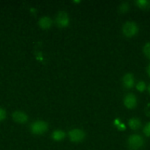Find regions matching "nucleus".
I'll return each mask as SVG.
<instances>
[{
  "instance_id": "14",
  "label": "nucleus",
  "mask_w": 150,
  "mask_h": 150,
  "mask_svg": "<svg viewBox=\"0 0 150 150\" xmlns=\"http://www.w3.org/2000/svg\"><path fill=\"white\" fill-rule=\"evenodd\" d=\"M136 89L139 91V92H144L146 89V84H145L144 81H141L136 85Z\"/></svg>"
},
{
  "instance_id": "15",
  "label": "nucleus",
  "mask_w": 150,
  "mask_h": 150,
  "mask_svg": "<svg viewBox=\"0 0 150 150\" xmlns=\"http://www.w3.org/2000/svg\"><path fill=\"white\" fill-rule=\"evenodd\" d=\"M144 53L147 58L150 59V42H147L144 46Z\"/></svg>"
},
{
  "instance_id": "12",
  "label": "nucleus",
  "mask_w": 150,
  "mask_h": 150,
  "mask_svg": "<svg viewBox=\"0 0 150 150\" xmlns=\"http://www.w3.org/2000/svg\"><path fill=\"white\" fill-rule=\"evenodd\" d=\"M136 3L138 7L143 9V10L150 9V1L149 0H137Z\"/></svg>"
},
{
  "instance_id": "10",
  "label": "nucleus",
  "mask_w": 150,
  "mask_h": 150,
  "mask_svg": "<svg viewBox=\"0 0 150 150\" xmlns=\"http://www.w3.org/2000/svg\"><path fill=\"white\" fill-rule=\"evenodd\" d=\"M128 125L129 127L132 129V130H138L139 128H140L141 126H142V122H141V120L138 118H131L128 121Z\"/></svg>"
},
{
  "instance_id": "7",
  "label": "nucleus",
  "mask_w": 150,
  "mask_h": 150,
  "mask_svg": "<svg viewBox=\"0 0 150 150\" xmlns=\"http://www.w3.org/2000/svg\"><path fill=\"white\" fill-rule=\"evenodd\" d=\"M13 119L16 122L23 124L28 121V116L23 111H16L13 113Z\"/></svg>"
},
{
  "instance_id": "9",
  "label": "nucleus",
  "mask_w": 150,
  "mask_h": 150,
  "mask_svg": "<svg viewBox=\"0 0 150 150\" xmlns=\"http://www.w3.org/2000/svg\"><path fill=\"white\" fill-rule=\"evenodd\" d=\"M40 27L42 28L43 29H48L52 26L53 21L51 18L48 16H43L38 21Z\"/></svg>"
},
{
  "instance_id": "4",
  "label": "nucleus",
  "mask_w": 150,
  "mask_h": 150,
  "mask_svg": "<svg viewBox=\"0 0 150 150\" xmlns=\"http://www.w3.org/2000/svg\"><path fill=\"white\" fill-rule=\"evenodd\" d=\"M85 133L80 129L75 128L69 132V138L72 142L79 143L82 142L85 138Z\"/></svg>"
},
{
  "instance_id": "16",
  "label": "nucleus",
  "mask_w": 150,
  "mask_h": 150,
  "mask_svg": "<svg viewBox=\"0 0 150 150\" xmlns=\"http://www.w3.org/2000/svg\"><path fill=\"white\" fill-rule=\"evenodd\" d=\"M144 133L146 136H150V122L145 125L144 128Z\"/></svg>"
},
{
  "instance_id": "18",
  "label": "nucleus",
  "mask_w": 150,
  "mask_h": 150,
  "mask_svg": "<svg viewBox=\"0 0 150 150\" xmlns=\"http://www.w3.org/2000/svg\"><path fill=\"white\" fill-rule=\"evenodd\" d=\"M146 71H147L148 75H149V76H150V64H149V65H148L147 68H146Z\"/></svg>"
},
{
  "instance_id": "13",
  "label": "nucleus",
  "mask_w": 150,
  "mask_h": 150,
  "mask_svg": "<svg viewBox=\"0 0 150 150\" xmlns=\"http://www.w3.org/2000/svg\"><path fill=\"white\" fill-rule=\"evenodd\" d=\"M130 9V5L127 2H123L120 5V11L122 13H127Z\"/></svg>"
},
{
  "instance_id": "11",
  "label": "nucleus",
  "mask_w": 150,
  "mask_h": 150,
  "mask_svg": "<svg viewBox=\"0 0 150 150\" xmlns=\"http://www.w3.org/2000/svg\"><path fill=\"white\" fill-rule=\"evenodd\" d=\"M52 139L57 142H60L65 138V133L61 130H56L52 133Z\"/></svg>"
},
{
  "instance_id": "6",
  "label": "nucleus",
  "mask_w": 150,
  "mask_h": 150,
  "mask_svg": "<svg viewBox=\"0 0 150 150\" xmlns=\"http://www.w3.org/2000/svg\"><path fill=\"white\" fill-rule=\"evenodd\" d=\"M124 104L127 108H134L137 105V99H136V95L132 93H129L124 98Z\"/></svg>"
},
{
  "instance_id": "19",
  "label": "nucleus",
  "mask_w": 150,
  "mask_h": 150,
  "mask_svg": "<svg viewBox=\"0 0 150 150\" xmlns=\"http://www.w3.org/2000/svg\"><path fill=\"white\" fill-rule=\"evenodd\" d=\"M148 91H149V94H150V84H149V86H148Z\"/></svg>"
},
{
  "instance_id": "1",
  "label": "nucleus",
  "mask_w": 150,
  "mask_h": 150,
  "mask_svg": "<svg viewBox=\"0 0 150 150\" xmlns=\"http://www.w3.org/2000/svg\"><path fill=\"white\" fill-rule=\"evenodd\" d=\"M127 144L129 148L131 150H139L143 146L144 139L139 135L133 134L129 137Z\"/></svg>"
},
{
  "instance_id": "8",
  "label": "nucleus",
  "mask_w": 150,
  "mask_h": 150,
  "mask_svg": "<svg viewBox=\"0 0 150 150\" xmlns=\"http://www.w3.org/2000/svg\"><path fill=\"white\" fill-rule=\"evenodd\" d=\"M123 84L127 89H130V88L133 87L134 86L135 83V79L133 77V74L131 73H127L124 76L122 79Z\"/></svg>"
},
{
  "instance_id": "2",
  "label": "nucleus",
  "mask_w": 150,
  "mask_h": 150,
  "mask_svg": "<svg viewBox=\"0 0 150 150\" xmlns=\"http://www.w3.org/2000/svg\"><path fill=\"white\" fill-rule=\"evenodd\" d=\"M31 131L33 134L35 135H41L43 134L44 133L48 130V124L45 122L41 121V120H38L31 125Z\"/></svg>"
},
{
  "instance_id": "3",
  "label": "nucleus",
  "mask_w": 150,
  "mask_h": 150,
  "mask_svg": "<svg viewBox=\"0 0 150 150\" xmlns=\"http://www.w3.org/2000/svg\"><path fill=\"white\" fill-rule=\"evenodd\" d=\"M122 32L126 37L132 38L135 36L139 32V27L135 22H126L122 27Z\"/></svg>"
},
{
  "instance_id": "5",
  "label": "nucleus",
  "mask_w": 150,
  "mask_h": 150,
  "mask_svg": "<svg viewBox=\"0 0 150 150\" xmlns=\"http://www.w3.org/2000/svg\"><path fill=\"white\" fill-rule=\"evenodd\" d=\"M70 23L69 16L65 12L61 11L57 14L56 17V23L60 28L67 27Z\"/></svg>"
},
{
  "instance_id": "17",
  "label": "nucleus",
  "mask_w": 150,
  "mask_h": 150,
  "mask_svg": "<svg viewBox=\"0 0 150 150\" xmlns=\"http://www.w3.org/2000/svg\"><path fill=\"white\" fill-rule=\"evenodd\" d=\"M6 117V111L4 108H0V121L4 120Z\"/></svg>"
}]
</instances>
